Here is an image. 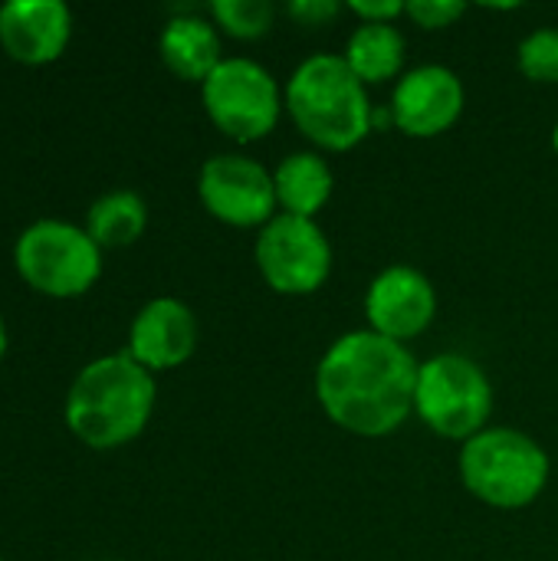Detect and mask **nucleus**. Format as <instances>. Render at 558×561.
<instances>
[{
  "label": "nucleus",
  "instance_id": "nucleus-22",
  "mask_svg": "<svg viewBox=\"0 0 558 561\" xmlns=\"http://www.w3.org/2000/svg\"><path fill=\"white\" fill-rule=\"evenodd\" d=\"M358 23H398L405 16V0H352L345 3Z\"/></svg>",
  "mask_w": 558,
  "mask_h": 561
},
{
  "label": "nucleus",
  "instance_id": "nucleus-11",
  "mask_svg": "<svg viewBox=\"0 0 558 561\" xmlns=\"http://www.w3.org/2000/svg\"><path fill=\"white\" fill-rule=\"evenodd\" d=\"M467 105L464 79L444 62L405 69L391 89L388 118L408 138H437L451 131Z\"/></svg>",
  "mask_w": 558,
  "mask_h": 561
},
{
  "label": "nucleus",
  "instance_id": "nucleus-21",
  "mask_svg": "<svg viewBox=\"0 0 558 561\" xmlns=\"http://www.w3.org/2000/svg\"><path fill=\"white\" fill-rule=\"evenodd\" d=\"M345 7L335 0H293L286 7V13L299 23V26H326L332 23Z\"/></svg>",
  "mask_w": 558,
  "mask_h": 561
},
{
  "label": "nucleus",
  "instance_id": "nucleus-14",
  "mask_svg": "<svg viewBox=\"0 0 558 561\" xmlns=\"http://www.w3.org/2000/svg\"><path fill=\"white\" fill-rule=\"evenodd\" d=\"M161 62L184 82H204L224 62L220 30L210 16L201 13H178L164 23L158 36Z\"/></svg>",
  "mask_w": 558,
  "mask_h": 561
},
{
  "label": "nucleus",
  "instance_id": "nucleus-13",
  "mask_svg": "<svg viewBox=\"0 0 558 561\" xmlns=\"http://www.w3.org/2000/svg\"><path fill=\"white\" fill-rule=\"evenodd\" d=\"M72 36V10L62 0L0 3V46L10 59L43 66L62 56Z\"/></svg>",
  "mask_w": 558,
  "mask_h": 561
},
{
  "label": "nucleus",
  "instance_id": "nucleus-24",
  "mask_svg": "<svg viewBox=\"0 0 558 561\" xmlns=\"http://www.w3.org/2000/svg\"><path fill=\"white\" fill-rule=\"evenodd\" d=\"M549 141H553V151L558 154V122H556V128H553V138H549Z\"/></svg>",
  "mask_w": 558,
  "mask_h": 561
},
{
  "label": "nucleus",
  "instance_id": "nucleus-8",
  "mask_svg": "<svg viewBox=\"0 0 558 561\" xmlns=\"http://www.w3.org/2000/svg\"><path fill=\"white\" fill-rule=\"evenodd\" d=\"M332 243L319 220L276 214L257 230L253 263L263 283L280 296H312L332 276Z\"/></svg>",
  "mask_w": 558,
  "mask_h": 561
},
{
  "label": "nucleus",
  "instance_id": "nucleus-20",
  "mask_svg": "<svg viewBox=\"0 0 558 561\" xmlns=\"http://www.w3.org/2000/svg\"><path fill=\"white\" fill-rule=\"evenodd\" d=\"M405 16L421 30H451L467 16L464 0H411L405 3Z\"/></svg>",
  "mask_w": 558,
  "mask_h": 561
},
{
  "label": "nucleus",
  "instance_id": "nucleus-12",
  "mask_svg": "<svg viewBox=\"0 0 558 561\" xmlns=\"http://www.w3.org/2000/svg\"><path fill=\"white\" fill-rule=\"evenodd\" d=\"M197 316L184 299H148L128 325V355L151 375L184 365L197 348Z\"/></svg>",
  "mask_w": 558,
  "mask_h": 561
},
{
  "label": "nucleus",
  "instance_id": "nucleus-10",
  "mask_svg": "<svg viewBox=\"0 0 558 561\" xmlns=\"http://www.w3.org/2000/svg\"><path fill=\"white\" fill-rule=\"evenodd\" d=\"M365 329L391 342H414L421 339L437 319V289L431 276H424L411 263H391L378 270L362 299Z\"/></svg>",
  "mask_w": 558,
  "mask_h": 561
},
{
  "label": "nucleus",
  "instance_id": "nucleus-1",
  "mask_svg": "<svg viewBox=\"0 0 558 561\" xmlns=\"http://www.w3.org/2000/svg\"><path fill=\"white\" fill-rule=\"evenodd\" d=\"M421 362L401 342L372 329L339 335L316 365V401L322 414L352 437H388L414 414Z\"/></svg>",
  "mask_w": 558,
  "mask_h": 561
},
{
  "label": "nucleus",
  "instance_id": "nucleus-2",
  "mask_svg": "<svg viewBox=\"0 0 558 561\" xmlns=\"http://www.w3.org/2000/svg\"><path fill=\"white\" fill-rule=\"evenodd\" d=\"M158 401L155 375L128 352H112L89 362L69 385L66 427L92 450H115L135 440Z\"/></svg>",
  "mask_w": 558,
  "mask_h": 561
},
{
  "label": "nucleus",
  "instance_id": "nucleus-18",
  "mask_svg": "<svg viewBox=\"0 0 558 561\" xmlns=\"http://www.w3.org/2000/svg\"><path fill=\"white\" fill-rule=\"evenodd\" d=\"M220 33L234 39H263L276 23V7L270 0H214L207 7Z\"/></svg>",
  "mask_w": 558,
  "mask_h": 561
},
{
  "label": "nucleus",
  "instance_id": "nucleus-4",
  "mask_svg": "<svg viewBox=\"0 0 558 561\" xmlns=\"http://www.w3.org/2000/svg\"><path fill=\"white\" fill-rule=\"evenodd\" d=\"M457 473L464 490L500 513L533 506L553 477L549 450L520 427H487L457 454Z\"/></svg>",
  "mask_w": 558,
  "mask_h": 561
},
{
  "label": "nucleus",
  "instance_id": "nucleus-25",
  "mask_svg": "<svg viewBox=\"0 0 558 561\" xmlns=\"http://www.w3.org/2000/svg\"><path fill=\"white\" fill-rule=\"evenodd\" d=\"M0 561H3V559H0Z\"/></svg>",
  "mask_w": 558,
  "mask_h": 561
},
{
  "label": "nucleus",
  "instance_id": "nucleus-19",
  "mask_svg": "<svg viewBox=\"0 0 558 561\" xmlns=\"http://www.w3.org/2000/svg\"><path fill=\"white\" fill-rule=\"evenodd\" d=\"M516 66L529 82L558 85V26H539L516 46Z\"/></svg>",
  "mask_w": 558,
  "mask_h": 561
},
{
  "label": "nucleus",
  "instance_id": "nucleus-3",
  "mask_svg": "<svg viewBox=\"0 0 558 561\" xmlns=\"http://www.w3.org/2000/svg\"><path fill=\"white\" fill-rule=\"evenodd\" d=\"M286 115L316 148L345 154L375 131V105L368 85L349 69L342 53L306 56L283 85Z\"/></svg>",
  "mask_w": 558,
  "mask_h": 561
},
{
  "label": "nucleus",
  "instance_id": "nucleus-23",
  "mask_svg": "<svg viewBox=\"0 0 558 561\" xmlns=\"http://www.w3.org/2000/svg\"><path fill=\"white\" fill-rule=\"evenodd\" d=\"M7 355V322H3V316H0V358Z\"/></svg>",
  "mask_w": 558,
  "mask_h": 561
},
{
  "label": "nucleus",
  "instance_id": "nucleus-6",
  "mask_svg": "<svg viewBox=\"0 0 558 561\" xmlns=\"http://www.w3.org/2000/svg\"><path fill=\"white\" fill-rule=\"evenodd\" d=\"M201 105L217 131L237 145H253L276 131L286 95L276 76L250 56H224L201 82Z\"/></svg>",
  "mask_w": 558,
  "mask_h": 561
},
{
  "label": "nucleus",
  "instance_id": "nucleus-17",
  "mask_svg": "<svg viewBox=\"0 0 558 561\" xmlns=\"http://www.w3.org/2000/svg\"><path fill=\"white\" fill-rule=\"evenodd\" d=\"M82 227L102 250L132 247L148 227V204L138 191H128V187L105 191L102 197L89 204Z\"/></svg>",
  "mask_w": 558,
  "mask_h": 561
},
{
  "label": "nucleus",
  "instance_id": "nucleus-5",
  "mask_svg": "<svg viewBox=\"0 0 558 561\" xmlns=\"http://www.w3.org/2000/svg\"><path fill=\"white\" fill-rule=\"evenodd\" d=\"M497 408L493 381L483 365L460 352H441L421 362L414 385V417L437 437L467 444L490 427Z\"/></svg>",
  "mask_w": 558,
  "mask_h": 561
},
{
  "label": "nucleus",
  "instance_id": "nucleus-15",
  "mask_svg": "<svg viewBox=\"0 0 558 561\" xmlns=\"http://www.w3.org/2000/svg\"><path fill=\"white\" fill-rule=\"evenodd\" d=\"M273 187H276V207L280 214L316 220L335 191L332 164L322 158V151H289L273 168Z\"/></svg>",
  "mask_w": 558,
  "mask_h": 561
},
{
  "label": "nucleus",
  "instance_id": "nucleus-16",
  "mask_svg": "<svg viewBox=\"0 0 558 561\" xmlns=\"http://www.w3.org/2000/svg\"><path fill=\"white\" fill-rule=\"evenodd\" d=\"M342 59L365 85H385L405 76L408 39L398 23H358L345 39Z\"/></svg>",
  "mask_w": 558,
  "mask_h": 561
},
{
  "label": "nucleus",
  "instance_id": "nucleus-9",
  "mask_svg": "<svg viewBox=\"0 0 558 561\" xmlns=\"http://www.w3.org/2000/svg\"><path fill=\"white\" fill-rule=\"evenodd\" d=\"M197 197L214 220L237 230H260L280 214L273 168L243 151L210 154L197 171Z\"/></svg>",
  "mask_w": 558,
  "mask_h": 561
},
{
  "label": "nucleus",
  "instance_id": "nucleus-7",
  "mask_svg": "<svg viewBox=\"0 0 558 561\" xmlns=\"http://www.w3.org/2000/svg\"><path fill=\"white\" fill-rule=\"evenodd\" d=\"M13 263L26 286L53 299H72L102 276V247L86 227L43 217L33 220L13 243Z\"/></svg>",
  "mask_w": 558,
  "mask_h": 561
}]
</instances>
